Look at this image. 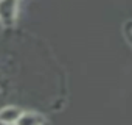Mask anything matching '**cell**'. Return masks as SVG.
<instances>
[{"mask_svg":"<svg viewBox=\"0 0 132 125\" xmlns=\"http://www.w3.org/2000/svg\"><path fill=\"white\" fill-rule=\"evenodd\" d=\"M20 13V0H0V25L11 28L16 25Z\"/></svg>","mask_w":132,"mask_h":125,"instance_id":"6da1fadb","label":"cell"},{"mask_svg":"<svg viewBox=\"0 0 132 125\" xmlns=\"http://www.w3.org/2000/svg\"><path fill=\"white\" fill-rule=\"evenodd\" d=\"M23 114V109H20L19 106H14V105H8V106H3L0 109V123H19V119L22 117Z\"/></svg>","mask_w":132,"mask_h":125,"instance_id":"7a4b0ae2","label":"cell"},{"mask_svg":"<svg viewBox=\"0 0 132 125\" xmlns=\"http://www.w3.org/2000/svg\"><path fill=\"white\" fill-rule=\"evenodd\" d=\"M47 122V117L37 111H23L22 117L19 119V125H42Z\"/></svg>","mask_w":132,"mask_h":125,"instance_id":"3957f363","label":"cell"},{"mask_svg":"<svg viewBox=\"0 0 132 125\" xmlns=\"http://www.w3.org/2000/svg\"><path fill=\"white\" fill-rule=\"evenodd\" d=\"M124 36H126L127 42L132 45V20L126 22V25H124Z\"/></svg>","mask_w":132,"mask_h":125,"instance_id":"277c9868","label":"cell"}]
</instances>
